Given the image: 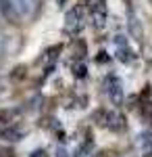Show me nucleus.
I'll list each match as a JSON object with an SVG mask.
<instances>
[{
	"instance_id": "obj_13",
	"label": "nucleus",
	"mask_w": 152,
	"mask_h": 157,
	"mask_svg": "<svg viewBox=\"0 0 152 157\" xmlns=\"http://www.w3.org/2000/svg\"><path fill=\"white\" fill-rule=\"evenodd\" d=\"M150 2H152V0H150Z\"/></svg>"
},
{
	"instance_id": "obj_1",
	"label": "nucleus",
	"mask_w": 152,
	"mask_h": 157,
	"mask_svg": "<svg viewBox=\"0 0 152 157\" xmlns=\"http://www.w3.org/2000/svg\"><path fill=\"white\" fill-rule=\"evenodd\" d=\"M35 9L38 0H0V11L11 23H19L21 19L31 17Z\"/></svg>"
},
{
	"instance_id": "obj_3",
	"label": "nucleus",
	"mask_w": 152,
	"mask_h": 157,
	"mask_svg": "<svg viewBox=\"0 0 152 157\" xmlns=\"http://www.w3.org/2000/svg\"><path fill=\"white\" fill-rule=\"evenodd\" d=\"M104 88H106V94L110 97V101H113L115 105H119V103L123 101V86H121L117 75H106Z\"/></svg>"
},
{
	"instance_id": "obj_10",
	"label": "nucleus",
	"mask_w": 152,
	"mask_h": 157,
	"mask_svg": "<svg viewBox=\"0 0 152 157\" xmlns=\"http://www.w3.org/2000/svg\"><path fill=\"white\" fill-rule=\"evenodd\" d=\"M85 73H88L85 65H81V63H75V75H77V78H83Z\"/></svg>"
},
{
	"instance_id": "obj_6",
	"label": "nucleus",
	"mask_w": 152,
	"mask_h": 157,
	"mask_svg": "<svg viewBox=\"0 0 152 157\" xmlns=\"http://www.w3.org/2000/svg\"><path fill=\"white\" fill-rule=\"evenodd\" d=\"M92 23H94V27H96V29L104 27V23H106V11H104V6L92 9Z\"/></svg>"
},
{
	"instance_id": "obj_5",
	"label": "nucleus",
	"mask_w": 152,
	"mask_h": 157,
	"mask_svg": "<svg viewBox=\"0 0 152 157\" xmlns=\"http://www.w3.org/2000/svg\"><path fill=\"white\" fill-rule=\"evenodd\" d=\"M102 120H104L102 124H104V126H108L110 130H115V132L125 128V124H123V117H121V115H117V113H102Z\"/></svg>"
},
{
	"instance_id": "obj_2",
	"label": "nucleus",
	"mask_w": 152,
	"mask_h": 157,
	"mask_svg": "<svg viewBox=\"0 0 152 157\" xmlns=\"http://www.w3.org/2000/svg\"><path fill=\"white\" fill-rule=\"evenodd\" d=\"M81 25H83L81 9H79V6L69 9V13L65 15V25H63V29H65L67 34H77V32L81 29Z\"/></svg>"
},
{
	"instance_id": "obj_8",
	"label": "nucleus",
	"mask_w": 152,
	"mask_h": 157,
	"mask_svg": "<svg viewBox=\"0 0 152 157\" xmlns=\"http://www.w3.org/2000/svg\"><path fill=\"white\" fill-rule=\"evenodd\" d=\"M140 149L144 157H152V138L148 134H142L140 136Z\"/></svg>"
},
{
	"instance_id": "obj_11",
	"label": "nucleus",
	"mask_w": 152,
	"mask_h": 157,
	"mask_svg": "<svg viewBox=\"0 0 152 157\" xmlns=\"http://www.w3.org/2000/svg\"><path fill=\"white\" fill-rule=\"evenodd\" d=\"M4 52H6V40H4V38L0 36V57H2Z\"/></svg>"
},
{
	"instance_id": "obj_4",
	"label": "nucleus",
	"mask_w": 152,
	"mask_h": 157,
	"mask_svg": "<svg viewBox=\"0 0 152 157\" xmlns=\"http://www.w3.org/2000/svg\"><path fill=\"white\" fill-rule=\"evenodd\" d=\"M115 46H117V57L123 63H129V61L133 59L131 57V48H129V44H127V40H125V36H115Z\"/></svg>"
},
{
	"instance_id": "obj_9",
	"label": "nucleus",
	"mask_w": 152,
	"mask_h": 157,
	"mask_svg": "<svg viewBox=\"0 0 152 157\" xmlns=\"http://www.w3.org/2000/svg\"><path fill=\"white\" fill-rule=\"evenodd\" d=\"M129 27H131V34L136 38H142V25H140V21H138V17H129Z\"/></svg>"
},
{
	"instance_id": "obj_7",
	"label": "nucleus",
	"mask_w": 152,
	"mask_h": 157,
	"mask_svg": "<svg viewBox=\"0 0 152 157\" xmlns=\"http://www.w3.org/2000/svg\"><path fill=\"white\" fill-rule=\"evenodd\" d=\"M0 136H2L4 140H11V143H15V140H21L23 130H19V128H4V130L0 132Z\"/></svg>"
},
{
	"instance_id": "obj_12",
	"label": "nucleus",
	"mask_w": 152,
	"mask_h": 157,
	"mask_svg": "<svg viewBox=\"0 0 152 157\" xmlns=\"http://www.w3.org/2000/svg\"><path fill=\"white\" fill-rule=\"evenodd\" d=\"M31 157H46V153L44 151H35V153H31Z\"/></svg>"
}]
</instances>
